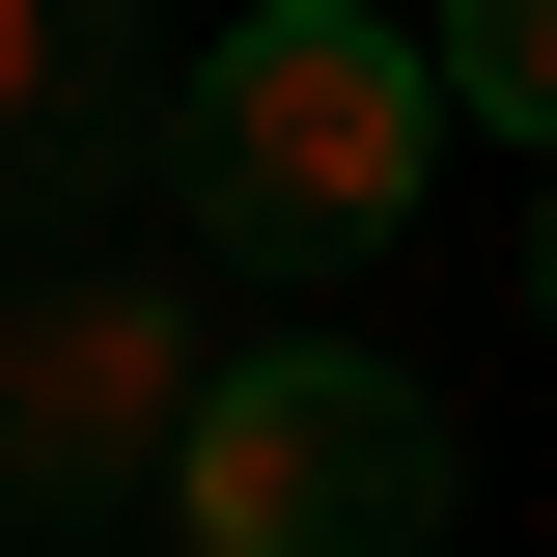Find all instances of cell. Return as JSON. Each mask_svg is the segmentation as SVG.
I'll return each mask as SVG.
<instances>
[{
  "mask_svg": "<svg viewBox=\"0 0 557 557\" xmlns=\"http://www.w3.org/2000/svg\"><path fill=\"white\" fill-rule=\"evenodd\" d=\"M168 112H196V84L139 57V0H0V196H28V223L139 196V168H168Z\"/></svg>",
  "mask_w": 557,
  "mask_h": 557,
  "instance_id": "obj_4",
  "label": "cell"
},
{
  "mask_svg": "<svg viewBox=\"0 0 557 557\" xmlns=\"http://www.w3.org/2000/svg\"><path fill=\"white\" fill-rule=\"evenodd\" d=\"M168 557H446V418L362 335H251L168 446Z\"/></svg>",
  "mask_w": 557,
  "mask_h": 557,
  "instance_id": "obj_2",
  "label": "cell"
},
{
  "mask_svg": "<svg viewBox=\"0 0 557 557\" xmlns=\"http://www.w3.org/2000/svg\"><path fill=\"white\" fill-rule=\"evenodd\" d=\"M446 112H502L557 168V0H446Z\"/></svg>",
  "mask_w": 557,
  "mask_h": 557,
  "instance_id": "obj_5",
  "label": "cell"
},
{
  "mask_svg": "<svg viewBox=\"0 0 557 557\" xmlns=\"http://www.w3.org/2000/svg\"><path fill=\"white\" fill-rule=\"evenodd\" d=\"M446 168V28H362V0H251L168 112V223L223 278H362Z\"/></svg>",
  "mask_w": 557,
  "mask_h": 557,
  "instance_id": "obj_1",
  "label": "cell"
},
{
  "mask_svg": "<svg viewBox=\"0 0 557 557\" xmlns=\"http://www.w3.org/2000/svg\"><path fill=\"white\" fill-rule=\"evenodd\" d=\"M196 307L139 251H57L0 278V530H112V502H168V446H196Z\"/></svg>",
  "mask_w": 557,
  "mask_h": 557,
  "instance_id": "obj_3",
  "label": "cell"
},
{
  "mask_svg": "<svg viewBox=\"0 0 557 557\" xmlns=\"http://www.w3.org/2000/svg\"><path fill=\"white\" fill-rule=\"evenodd\" d=\"M530 335H557V223H530Z\"/></svg>",
  "mask_w": 557,
  "mask_h": 557,
  "instance_id": "obj_6",
  "label": "cell"
}]
</instances>
